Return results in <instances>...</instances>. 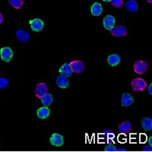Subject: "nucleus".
Listing matches in <instances>:
<instances>
[{
  "label": "nucleus",
  "mask_w": 152,
  "mask_h": 152,
  "mask_svg": "<svg viewBox=\"0 0 152 152\" xmlns=\"http://www.w3.org/2000/svg\"><path fill=\"white\" fill-rule=\"evenodd\" d=\"M69 78L66 76H63L62 75H59L56 78V85H58V87L61 88H67L69 85Z\"/></svg>",
  "instance_id": "obj_9"
},
{
  "label": "nucleus",
  "mask_w": 152,
  "mask_h": 152,
  "mask_svg": "<svg viewBox=\"0 0 152 152\" xmlns=\"http://www.w3.org/2000/svg\"><path fill=\"white\" fill-rule=\"evenodd\" d=\"M142 126L145 131H151L152 129V119L150 117H145L142 119Z\"/></svg>",
  "instance_id": "obj_21"
},
{
  "label": "nucleus",
  "mask_w": 152,
  "mask_h": 152,
  "mask_svg": "<svg viewBox=\"0 0 152 152\" xmlns=\"http://www.w3.org/2000/svg\"><path fill=\"white\" fill-rule=\"evenodd\" d=\"M107 62H108V64H110V66H116L120 62V57L117 54H113L108 57Z\"/></svg>",
  "instance_id": "obj_20"
},
{
  "label": "nucleus",
  "mask_w": 152,
  "mask_h": 152,
  "mask_svg": "<svg viewBox=\"0 0 152 152\" xmlns=\"http://www.w3.org/2000/svg\"><path fill=\"white\" fill-rule=\"evenodd\" d=\"M103 1H104V2H110V0H103Z\"/></svg>",
  "instance_id": "obj_31"
},
{
  "label": "nucleus",
  "mask_w": 152,
  "mask_h": 152,
  "mask_svg": "<svg viewBox=\"0 0 152 152\" xmlns=\"http://www.w3.org/2000/svg\"><path fill=\"white\" fill-rule=\"evenodd\" d=\"M101 138H104V141H107L108 143H113V138H114V134L112 132L110 129H106L104 130V133L101 134Z\"/></svg>",
  "instance_id": "obj_18"
},
{
  "label": "nucleus",
  "mask_w": 152,
  "mask_h": 152,
  "mask_svg": "<svg viewBox=\"0 0 152 152\" xmlns=\"http://www.w3.org/2000/svg\"><path fill=\"white\" fill-rule=\"evenodd\" d=\"M105 151L106 152H115L116 151V148L114 146V145H111V144H109L107 145L105 147Z\"/></svg>",
  "instance_id": "obj_25"
},
{
  "label": "nucleus",
  "mask_w": 152,
  "mask_h": 152,
  "mask_svg": "<svg viewBox=\"0 0 152 152\" xmlns=\"http://www.w3.org/2000/svg\"><path fill=\"white\" fill-rule=\"evenodd\" d=\"M50 113V110L47 107H43L40 109L37 110V116L40 119H44L46 118H47L49 116Z\"/></svg>",
  "instance_id": "obj_15"
},
{
  "label": "nucleus",
  "mask_w": 152,
  "mask_h": 152,
  "mask_svg": "<svg viewBox=\"0 0 152 152\" xmlns=\"http://www.w3.org/2000/svg\"><path fill=\"white\" fill-rule=\"evenodd\" d=\"M30 25H31V29L34 31H37V32L41 31L43 29V27H44L43 21H42L41 19L39 18H35L34 20L30 21Z\"/></svg>",
  "instance_id": "obj_8"
},
{
  "label": "nucleus",
  "mask_w": 152,
  "mask_h": 152,
  "mask_svg": "<svg viewBox=\"0 0 152 152\" xmlns=\"http://www.w3.org/2000/svg\"><path fill=\"white\" fill-rule=\"evenodd\" d=\"M134 102V98L130 94L124 93L122 95L121 97V104L123 107H129Z\"/></svg>",
  "instance_id": "obj_10"
},
{
  "label": "nucleus",
  "mask_w": 152,
  "mask_h": 152,
  "mask_svg": "<svg viewBox=\"0 0 152 152\" xmlns=\"http://www.w3.org/2000/svg\"><path fill=\"white\" fill-rule=\"evenodd\" d=\"M102 5L101 4L99 3V2H95L94 4L91 5V14L94 16H99L101 15L102 13Z\"/></svg>",
  "instance_id": "obj_14"
},
{
  "label": "nucleus",
  "mask_w": 152,
  "mask_h": 152,
  "mask_svg": "<svg viewBox=\"0 0 152 152\" xmlns=\"http://www.w3.org/2000/svg\"><path fill=\"white\" fill-rule=\"evenodd\" d=\"M9 4L15 9H19L22 7L24 2L23 0H9Z\"/></svg>",
  "instance_id": "obj_22"
},
{
  "label": "nucleus",
  "mask_w": 152,
  "mask_h": 152,
  "mask_svg": "<svg viewBox=\"0 0 152 152\" xmlns=\"http://www.w3.org/2000/svg\"><path fill=\"white\" fill-rule=\"evenodd\" d=\"M15 35L18 40H20L22 43H26L30 39L29 34L27 33L26 31H24V30H18L16 32Z\"/></svg>",
  "instance_id": "obj_12"
},
{
  "label": "nucleus",
  "mask_w": 152,
  "mask_h": 152,
  "mask_svg": "<svg viewBox=\"0 0 152 152\" xmlns=\"http://www.w3.org/2000/svg\"><path fill=\"white\" fill-rule=\"evenodd\" d=\"M126 9L131 12H137L138 9V3L135 0H129L126 2Z\"/></svg>",
  "instance_id": "obj_17"
},
{
  "label": "nucleus",
  "mask_w": 152,
  "mask_h": 152,
  "mask_svg": "<svg viewBox=\"0 0 152 152\" xmlns=\"http://www.w3.org/2000/svg\"><path fill=\"white\" fill-rule=\"evenodd\" d=\"M69 65L71 66L72 70L73 72L79 74V73L83 72V71L85 70V64H84V62H81V61H72V62H70V64Z\"/></svg>",
  "instance_id": "obj_6"
},
{
  "label": "nucleus",
  "mask_w": 152,
  "mask_h": 152,
  "mask_svg": "<svg viewBox=\"0 0 152 152\" xmlns=\"http://www.w3.org/2000/svg\"><path fill=\"white\" fill-rule=\"evenodd\" d=\"M9 83V81L5 77H0V88L1 89H5L8 87Z\"/></svg>",
  "instance_id": "obj_23"
},
{
  "label": "nucleus",
  "mask_w": 152,
  "mask_h": 152,
  "mask_svg": "<svg viewBox=\"0 0 152 152\" xmlns=\"http://www.w3.org/2000/svg\"><path fill=\"white\" fill-rule=\"evenodd\" d=\"M48 91V88L45 83H39L35 88V94L38 98H41L43 95L46 94Z\"/></svg>",
  "instance_id": "obj_7"
},
{
  "label": "nucleus",
  "mask_w": 152,
  "mask_h": 152,
  "mask_svg": "<svg viewBox=\"0 0 152 152\" xmlns=\"http://www.w3.org/2000/svg\"><path fill=\"white\" fill-rule=\"evenodd\" d=\"M142 151L143 152H152V148L150 145H148V146H145L144 148L142 149Z\"/></svg>",
  "instance_id": "obj_26"
},
{
  "label": "nucleus",
  "mask_w": 152,
  "mask_h": 152,
  "mask_svg": "<svg viewBox=\"0 0 152 152\" xmlns=\"http://www.w3.org/2000/svg\"><path fill=\"white\" fill-rule=\"evenodd\" d=\"M148 142H149V145H150V146H151L152 145V137H150V138H149Z\"/></svg>",
  "instance_id": "obj_30"
},
{
  "label": "nucleus",
  "mask_w": 152,
  "mask_h": 152,
  "mask_svg": "<svg viewBox=\"0 0 152 152\" xmlns=\"http://www.w3.org/2000/svg\"><path fill=\"white\" fill-rule=\"evenodd\" d=\"M148 1V3H151L152 2V0H147Z\"/></svg>",
  "instance_id": "obj_32"
},
{
  "label": "nucleus",
  "mask_w": 152,
  "mask_h": 152,
  "mask_svg": "<svg viewBox=\"0 0 152 152\" xmlns=\"http://www.w3.org/2000/svg\"><path fill=\"white\" fill-rule=\"evenodd\" d=\"M53 95L51 94L47 93L46 94H44L43 97L40 98V100H41V103L43 104V105L44 107H49L53 103Z\"/></svg>",
  "instance_id": "obj_19"
},
{
  "label": "nucleus",
  "mask_w": 152,
  "mask_h": 152,
  "mask_svg": "<svg viewBox=\"0 0 152 152\" xmlns=\"http://www.w3.org/2000/svg\"><path fill=\"white\" fill-rule=\"evenodd\" d=\"M110 2L116 8H121L123 5V0H110Z\"/></svg>",
  "instance_id": "obj_24"
},
{
  "label": "nucleus",
  "mask_w": 152,
  "mask_h": 152,
  "mask_svg": "<svg viewBox=\"0 0 152 152\" xmlns=\"http://www.w3.org/2000/svg\"><path fill=\"white\" fill-rule=\"evenodd\" d=\"M132 87L133 91H143L147 88L146 81L142 78H136L132 81Z\"/></svg>",
  "instance_id": "obj_1"
},
{
  "label": "nucleus",
  "mask_w": 152,
  "mask_h": 152,
  "mask_svg": "<svg viewBox=\"0 0 152 152\" xmlns=\"http://www.w3.org/2000/svg\"><path fill=\"white\" fill-rule=\"evenodd\" d=\"M3 22V15H2V14L0 12V24H2V23Z\"/></svg>",
  "instance_id": "obj_29"
},
{
  "label": "nucleus",
  "mask_w": 152,
  "mask_h": 152,
  "mask_svg": "<svg viewBox=\"0 0 152 152\" xmlns=\"http://www.w3.org/2000/svg\"><path fill=\"white\" fill-rule=\"evenodd\" d=\"M59 72L62 75L66 76V77H70L72 75L73 72L72 70V68L69 63H65L64 65H62L61 68L59 69Z\"/></svg>",
  "instance_id": "obj_13"
},
{
  "label": "nucleus",
  "mask_w": 152,
  "mask_h": 152,
  "mask_svg": "<svg viewBox=\"0 0 152 152\" xmlns=\"http://www.w3.org/2000/svg\"><path fill=\"white\" fill-rule=\"evenodd\" d=\"M132 123L129 121H125L120 123L119 126V130L122 133H128L132 130Z\"/></svg>",
  "instance_id": "obj_16"
},
{
  "label": "nucleus",
  "mask_w": 152,
  "mask_h": 152,
  "mask_svg": "<svg viewBox=\"0 0 152 152\" xmlns=\"http://www.w3.org/2000/svg\"><path fill=\"white\" fill-rule=\"evenodd\" d=\"M148 92L150 94H152V84H151L148 87Z\"/></svg>",
  "instance_id": "obj_28"
},
{
  "label": "nucleus",
  "mask_w": 152,
  "mask_h": 152,
  "mask_svg": "<svg viewBox=\"0 0 152 152\" xmlns=\"http://www.w3.org/2000/svg\"><path fill=\"white\" fill-rule=\"evenodd\" d=\"M104 27L107 30H111L115 24V18L113 15H107L103 21Z\"/></svg>",
  "instance_id": "obj_11"
},
{
  "label": "nucleus",
  "mask_w": 152,
  "mask_h": 152,
  "mask_svg": "<svg viewBox=\"0 0 152 152\" xmlns=\"http://www.w3.org/2000/svg\"><path fill=\"white\" fill-rule=\"evenodd\" d=\"M116 151H118V152H126V149L124 148H119L116 149Z\"/></svg>",
  "instance_id": "obj_27"
},
{
  "label": "nucleus",
  "mask_w": 152,
  "mask_h": 152,
  "mask_svg": "<svg viewBox=\"0 0 152 152\" xmlns=\"http://www.w3.org/2000/svg\"><path fill=\"white\" fill-rule=\"evenodd\" d=\"M110 31V34L113 37H124L127 34V29L123 25L114 26Z\"/></svg>",
  "instance_id": "obj_4"
},
{
  "label": "nucleus",
  "mask_w": 152,
  "mask_h": 152,
  "mask_svg": "<svg viewBox=\"0 0 152 152\" xmlns=\"http://www.w3.org/2000/svg\"><path fill=\"white\" fill-rule=\"evenodd\" d=\"M50 144L56 147H61L63 143H64V139H63V137L62 135H61L60 134H58V133H54L51 135L50 138Z\"/></svg>",
  "instance_id": "obj_5"
},
{
  "label": "nucleus",
  "mask_w": 152,
  "mask_h": 152,
  "mask_svg": "<svg viewBox=\"0 0 152 152\" xmlns=\"http://www.w3.org/2000/svg\"><path fill=\"white\" fill-rule=\"evenodd\" d=\"M12 56H13V51H12L10 47H2L0 50V57L4 62H10L12 59Z\"/></svg>",
  "instance_id": "obj_3"
},
{
  "label": "nucleus",
  "mask_w": 152,
  "mask_h": 152,
  "mask_svg": "<svg viewBox=\"0 0 152 152\" xmlns=\"http://www.w3.org/2000/svg\"><path fill=\"white\" fill-rule=\"evenodd\" d=\"M148 69V64L145 61L138 60L134 64V71L138 75H142L146 72Z\"/></svg>",
  "instance_id": "obj_2"
}]
</instances>
